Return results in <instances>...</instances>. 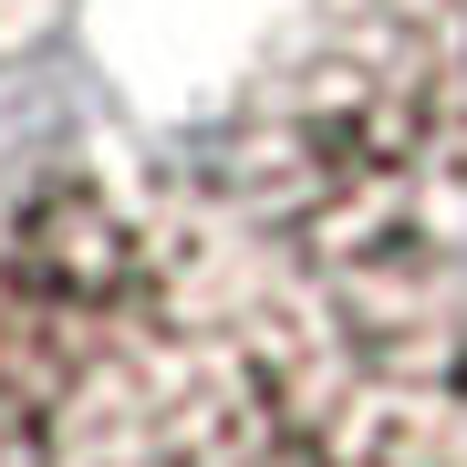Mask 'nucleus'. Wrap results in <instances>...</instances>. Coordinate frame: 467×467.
<instances>
[{"label": "nucleus", "instance_id": "1", "mask_svg": "<svg viewBox=\"0 0 467 467\" xmlns=\"http://www.w3.org/2000/svg\"><path fill=\"white\" fill-rule=\"evenodd\" d=\"M312 405L322 353L218 208L115 167L0 198L11 467H270Z\"/></svg>", "mask_w": 467, "mask_h": 467}, {"label": "nucleus", "instance_id": "2", "mask_svg": "<svg viewBox=\"0 0 467 467\" xmlns=\"http://www.w3.org/2000/svg\"><path fill=\"white\" fill-rule=\"evenodd\" d=\"M353 467H467V436H447V426H384V436L353 447Z\"/></svg>", "mask_w": 467, "mask_h": 467}, {"label": "nucleus", "instance_id": "3", "mask_svg": "<svg viewBox=\"0 0 467 467\" xmlns=\"http://www.w3.org/2000/svg\"><path fill=\"white\" fill-rule=\"evenodd\" d=\"M42 11H52V0H0V52H11L21 32H42Z\"/></svg>", "mask_w": 467, "mask_h": 467}]
</instances>
